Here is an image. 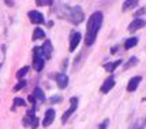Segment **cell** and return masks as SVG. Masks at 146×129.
<instances>
[{
  "label": "cell",
  "mask_w": 146,
  "mask_h": 129,
  "mask_svg": "<svg viewBox=\"0 0 146 129\" xmlns=\"http://www.w3.org/2000/svg\"><path fill=\"white\" fill-rule=\"evenodd\" d=\"M32 95L34 96V99H36V100H38V102H44V100H45L44 91L41 89L40 87H36V88H34V92H33Z\"/></svg>",
  "instance_id": "15"
},
{
  "label": "cell",
  "mask_w": 146,
  "mask_h": 129,
  "mask_svg": "<svg viewBox=\"0 0 146 129\" xmlns=\"http://www.w3.org/2000/svg\"><path fill=\"white\" fill-rule=\"evenodd\" d=\"M45 37V32L41 29V28H36L34 29V32H33V37H32V40H41V39H44Z\"/></svg>",
  "instance_id": "17"
},
{
  "label": "cell",
  "mask_w": 146,
  "mask_h": 129,
  "mask_svg": "<svg viewBox=\"0 0 146 129\" xmlns=\"http://www.w3.org/2000/svg\"><path fill=\"white\" fill-rule=\"evenodd\" d=\"M76 109H78V97L72 96L70 99V107L67 109V111H64L63 116H62V122L63 124L67 122V121H68V118H70V117L76 111Z\"/></svg>",
  "instance_id": "5"
},
{
  "label": "cell",
  "mask_w": 146,
  "mask_h": 129,
  "mask_svg": "<svg viewBox=\"0 0 146 129\" xmlns=\"http://www.w3.org/2000/svg\"><path fill=\"white\" fill-rule=\"evenodd\" d=\"M45 66V58L41 52L40 47H34L33 48V67L36 71H41Z\"/></svg>",
  "instance_id": "3"
},
{
  "label": "cell",
  "mask_w": 146,
  "mask_h": 129,
  "mask_svg": "<svg viewBox=\"0 0 146 129\" xmlns=\"http://www.w3.org/2000/svg\"><path fill=\"white\" fill-rule=\"evenodd\" d=\"M29 70H30V67H29V66H23V67H21V69L17 71V78H18V80H22V78L27 74V71Z\"/></svg>",
  "instance_id": "19"
},
{
  "label": "cell",
  "mask_w": 146,
  "mask_h": 129,
  "mask_svg": "<svg viewBox=\"0 0 146 129\" xmlns=\"http://www.w3.org/2000/svg\"><path fill=\"white\" fill-rule=\"evenodd\" d=\"M41 48V52H42V55H44L45 59H49L52 56V52H53V47H52V43L49 40H45L42 47H40Z\"/></svg>",
  "instance_id": "10"
},
{
  "label": "cell",
  "mask_w": 146,
  "mask_h": 129,
  "mask_svg": "<svg viewBox=\"0 0 146 129\" xmlns=\"http://www.w3.org/2000/svg\"><path fill=\"white\" fill-rule=\"evenodd\" d=\"M79 41H81V33L79 32H71L70 36V52H74L75 48L79 45Z\"/></svg>",
  "instance_id": "8"
},
{
  "label": "cell",
  "mask_w": 146,
  "mask_h": 129,
  "mask_svg": "<svg viewBox=\"0 0 146 129\" xmlns=\"http://www.w3.org/2000/svg\"><path fill=\"white\" fill-rule=\"evenodd\" d=\"M55 110L53 109H48L45 111V116H44V120H42V126H49L53 121H55Z\"/></svg>",
  "instance_id": "11"
},
{
  "label": "cell",
  "mask_w": 146,
  "mask_h": 129,
  "mask_svg": "<svg viewBox=\"0 0 146 129\" xmlns=\"http://www.w3.org/2000/svg\"><path fill=\"white\" fill-rule=\"evenodd\" d=\"M55 80H56V84L60 89L67 88V85H68V76L66 73H57L55 76Z\"/></svg>",
  "instance_id": "7"
},
{
  "label": "cell",
  "mask_w": 146,
  "mask_h": 129,
  "mask_svg": "<svg viewBox=\"0 0 146 129\" xmlns=\"http://www.w3.org/2000/svg\"><path fill=\"white\" fill-rule=\"evenodd\" d=\"M146 26V21L142 19V18H135V19L128 25V30L130 32H137L138 29H142Z\"/></svg>",
  "instance_id": "9"
},
{
  "label": "cell",
  "mask_w": 146,
  "mask_h": 129,
  "mask_svg": "<svg viewBox=\"0 0 146 129\" xmlns=\"http://www.w3.org/2000/svg\"><path fill=\"white\" fill-rule=\"evenodd\" d=\"M62 100V97L60 96H53L51 97V103H57V102H60Z\"/></svg>",
  "instance_id": "26"
},
{
  "label": "cell",
  "mask_w": 146,
  "mask_h": 129,
  "mask_svg": "<svg viewBox=\"0 0 146 129\" xmlns=\"http://www.w3.org/2000/svg\"><path fill=\"white\" fill-rule=\"evenodd\" d=\"M102 19H104V17H102L101 11H96L90 15L89 21H88V26H86V36H85V44L88 47L94 44L97 34L101 29Z\"/></svg>",
  "instance_id": "1"
},
{
  "label": "cell",
  "mask_w": 146,
  "mask_h": 129,
  "mask_svg": "<svg viewBox=\"0 0 146 129\" xmlns=\"http://www.w3.org/2000/svg\"><path fill=\"white\" fill-rule=\"evenodd\" d=\"M27 17H29V19L32 24L34 25H41V24H44V15L40 13V11H36V10H32V11H29L27 13Z\"/></svg>",
  "instance_id": "6"
},
{
  "label": "cell",
  "mask_w": 146,
  "mask_h": 129,
  "mask_svg": "<svg viewBox=\"0 0 146 129\" xmlns=\"http://www.w3.org/2000/svg\"><path fill=\"white\" fill-rule=\"evenodd\" d=\"M108 125H109V120L107 118V120H104V121L98 125V128H97V129H107V128H108Z\"/></svg>",
  "instance_id": "25"
},
{
  "label": "cell",
  "mask_w": 146,
  "mask_h": 129,
  "mask_svg": "<svg viewBox=\"0 0 146 129\" xmlns=\"http://www.w3.org/2000/svg\"><path fill=\"white\" fill-rule=\"evenodd\" d=\"M4 3H6V4H8V6H10V7H11V6H13V4H14V1H4Z\"/></svg>",
  "instance_id": "27"
},
{
  "label": "cell",
  "mask_w": 146,
  "mask_h": 129,
  "mask_svg": "<svg viewBox=\"0 0 146 129\" xmlns=\"http://www.w3.org/2000/svg\"><path fill=\"white\" fill-rule=\"evenodd\" d=\"M121 64V59H117V60H115V62H108V63H104V69L109 73H113L116 70V67L117 66H120Z\"/></svg>",
  "instance_id": "14"
},
{
  "label": "cell",
  "mask_w": 146,
  "mask_h": 129,
  "mask_svg": "<svg viewBox=\"0 0 146 129\" xmlns=\"http://www.w3.org/2000/svg\"><path fill=\"white\" fill-rule=\"evenodd\" d=\"M23 125L25 126H32L33 129H36L38 126V118L36 117V106H33L32 109L26 113L25 118H23Z\"/></svg>",
  "instance_id": "4"
},
{
  "label": "cell",
  "mask_w": 146,
  "mask_h": 129,
  "mask_svg": "<svg viewBox=\"0 0 146 129\" xmlns=\"http://www.w3.org/2000/svg\"><path fill=\"white\" fill-rule=\"evenodd\" d=\"M139 3L137 1V0H131V1H124V6H123V10L124 11H127V10H133L135 7L138 6Z\"/></svg>",
  "instance_id": "20"
},
{
  "label": "cell",
  "mask_w": 146,
  "mask_h": 129,
  "mask_svg": "<svg viewBox=\"0 0 146 129\" xmlns=\"http://www.w3.org/2000/svg\"><path fill=\"white\" fill-rule=\"evenodd\" d=\"M57 14L62 17V18H64V19L70 21L71 24H75V25H78V24H81L83 19H85V14H83L82 8L79 6H67V4H62V6L59 7V10H57Z\"/></svg>",
  "instance_id": "2"
},
{
  "label": "cell",
  "mask_w": 146,
  "mask_h": 129,
  "mask_svg": "<svg viewBox=\"0 0 146 129\" xmlns=\"http://www.w3.org/2000/svg\"><path fill=\"white\" fill-rule=\"evenodd\" d=\"M13 103H14V107H17V106H18V107H25L26 106V102L22 97H15Z\"/></svg>",
  "instance_id": "22"
},
{
  "label": "cell",
  "mask_w": 146,
  "mask_h": 129,
  "mask_svg": "<svg viewBox=\"0 0 146 129\" xmlns=\"http://www.w3.org/2000/svg\"><path fill=\"white\" fill-rule=\"evenodd\" d=\"M138 63V59H137V56H133L131 59H128V62L126 64H124V70H127V69H130V67H133V66H135V64Z\"/></svg>",
  "instance_id": "21"
},
{
  "label": "cell",
  "mask_w": 146,
  "mask_h": 129,
  "mask_svg": "<svg viewBox=\"0 0 146 129\" xmlns=\"http://www.w3.org/2000/svg\"><path fill=\"white\" fill-rule=\"evenodd\" d=\"M141 81H142V77H139V76H135V77L130 78V81H128V84H127V91L128 92H134V91L138 88Z\"/></svg>",
  "instance_id": "13"
},
{
  "label": "cell",
  "mask_w": 146,
  "mask_h": 129,
  "mask_svg": "<svg viewBox=\"0 0 146 129\" xmlns=\"http://www.w3.org/2000/svg\"><path fill=\"white\" fill-rule=\"evenodd\" d=\"M137 44H138V37H130L124 43V50H130V48L135 47Z\"/></svg>",
  "instance_id": "18"
},
{
  "label": "cell",
  "mask_w": 146,
  "mask_h": 129,
  "mask_svg": "<svg viewBox=\"0 0 146 129\" xmlns=\"http://www.w3.org/2000/svg\"><path fill=\"white\" fill-rule=\"evenodd\" d=\"M115 84H116V83H115V77H113V76H111V77H108L105 81H104V83H102L100 91H101L102 93H108L109 91L115 87Z\"/></svg>",
  "instance_id": "12"
},
{
  "label": "cell",
  "mask_w": 146,
  "mask_h": 129,
  "mask_svg": "<svg viewBox=\"0 0 146 129\" xmlns=\"http://www.w3.org/2000/svg\"><path fill=\"white\" fill-rule=\"evenodd\" d=\"M0 69H1V63H0Z\"/></svg>",
  "instance_id": "28"
},
{
  "label": "cell",
  "mask_w": 146,
  "mask_h": 129,
  "mask_svg": "<svg viewBox=\"0 0 146 129\" xmlns=\"http://www.w3.org/2000/svg\"><path fill=\"white\" fill-rule=\"evenodd\" d=\"M146 125V116L143 118H139V120H137L135 122L130 126V129H143Z\"/></svg>",
  "instance_id": "16"
},
{
  "label": "cell",
  "mask_w": 146,
  "mask_h": 129,
  "mask_svg": "<svg viewBox=\"0 0 146 129\" xmlns=\"http://www.w3.org/2000/svg\"><path fill=\"white\" fill-rule=\"evenodd\" d=\"M25 87H26V81L25 80H21L18 84L14 87V91H19V89H22V88H25Z\"/></svg>",
  "instance_id": "24"
},
{
  "label": "cell",
  "mask_w": 146,
  "mask_h": 129,
  "mask_svg": "<svg viewBox=\"0 0 146 129\" xmlns=\"http://www.w3.org/2000/svg\"><path fill=\"white\" fill-rule=\"evenodd\" d=\"M36 4H37V6H52L53 1H52V0H37Z\"/></svg>",
  "instance_id": "23"
}]
</instances>
